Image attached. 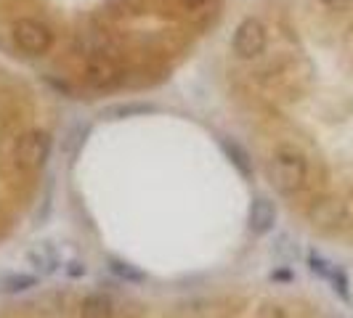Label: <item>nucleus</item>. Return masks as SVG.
Wrapping results in <instances>:
<instances>
[{
    "mask_svg": "<svg viewBox=\"0 0 353 318\" xmlns=\"http://www.w3.org/2000/svg\"><path fill=\"white\" fill-rule=\"evenodd\" d=\"M70 273H72V276H85V265H83V263H72Z\"/></svg>",
    "mask_w": 353,
    "mask_h": 318,
    "instance_id": "6ab92c4d",
    "label": "nucleus"
},
{
    "mask_svg": "<svg viewBox=\"0 0 353 318\" xmlns=\"http://www.w3.org/2000/svg\"><path fill=\"white\" fill-rule=\"evenodd\" d=\"M80 318H117V300L104 289H96L80 302Z\"/></svg>",
    "mask_w": 353,
    "mask_h": 318,
    "instance_id": "9d476101",
    "label": "nucleus"
},
{
    "mask_svg": "<svg viewBox=\"0 0 353 318\" xmlns=\"http://www.w3.org/2000/svg\"><path fill=\"white\" fill-rule=\"evenodd\" d=\"M51 149H53V141L46 130H40V127L24 130V133H19V138L14 141L11 165H14L17 173L32 176V173L46 167V162L51 159Z\"/></svg>",
    "mask_w": 353,
    "mask_h": 318,
    "instance_id": "f03ea898",
    "label": "nucleus"
},
{
    "mask_svg": "<svg viewBox=\"0 0 353 318\" xmlns=\"http://www.w3.org/2000/svg\"><path fill=\"white\" fill-rule=\"evenodd\" d=\"M330 286H332V292H335L340 300H351V286H348V276H345V271L343 268H332V273H330Z\"/></svg>",
    "mask_w": 353,
    "mask_h": 318,
    "instance_id": "4468645a",
    "label": "nucleus"
},
{
    "mask_svg": "<svg viewBox=\"0 0 353 318\" xmlns=\"http://www.w3.org/2000/svg\"><path fill=\"white\" fill-rule=\"evenodd\" d=\"M40 284V276L37 273H19V271H11V273H3L0 276V295H24L30 289H35Z\"/></svg>",
    "mask_w": 353,
    "mask_h": 318,
    "instance_id": "f8f14e48",
    "label": "nucleus"
},
{
    "mask_svg": "<svg viewBox=\"0 0 353 318\" xmlns=\"http://www.w3.org/2000/svg\"><path fill=\"white\" fill-rule=\"evenodd\" d=\"M308 220L324 233H340L353 226V202L345 196H319L308 204Z\"/></svg>",
    "mask_w": 353,
    "mask_h": 318,
    "instance_id": "423d86ee",
    "label": "nucleus"
},
{
    "mask_svg": "<svg viewBox=\"0 0 353 318\" xmlns=\"http://www.w3.org/2000/svg\"><path fill=\"white\" fill-rule=\"evenodd\" d=\"M268 48V24L261 17H245L231 32V53L239 61H261Z\"/></svg>",
    "mask_w": 353,
    "mask_h": 318,
    "instance_id": "39448f33",
    "label": "nucleus"
},
{
    "mask_svg": "<svg viewBox=\"0 0 353 318\" xmlns=\"http://www.w3.org/2000/svg\"><path fill=\"white\" fill-rule=\"evenodd\" d=\"M27 263L35 268L37 276H53L61 268V255L51 242H40L27 249Z\"/></svg>",
    "mask_w": 353,
    "mask_h": 318,
    "instance_id": "1a4fd4ad",
    "label": "nucleus"
},
{
    "mask_svg": "<svg viewBox=\"0 0 353 318\" xmlns=\"http://www.w3.org/2000/svg\"><path fill=\"white\" fill-rule=\"evenodd\" d=\"M72 53L80 56V59H85L90 53H114V56H120V40L112 35L106 27L93 24V27L74 35V40H72Z\"/></svg>",
    "mask_w": 353,
    "mask_h": 318,
    "instance_id": "0eeeda50",
    "label": "nucleus"
},
{
    "mask_svg": "<svg viewBox=\"0 0 353 318\" xmlns=\"http://www.w3.org/2000/svg\"><path fill=\"white\" fill-rule=\"evenodd\" d=\"M327 11H332V14H340V11H345L348 6H351V0H319Z\"/></svg>",
    "mask_w": 353,
    "mask_h": 318,
    "instance_id": "a211bd4d",
    "label": "nucleus"
},
{
    "mask_svg": "<svg viewBox=\"0 0 353 318\" xmlns=\"http://www.w3.org/2000/svg\"><path fill=\"white\" fill-rule=\"evenodd\" d=\"M332 268H335V265L330 263L327 257H321L319 252H311V255H308V271H311L314 276H319V279H324V282H327V279H330V273H332Z\"/></svg>",
    "mask_w": 353,
    "mask_h": 318,
    "instance_id": "dca6fc26",
    "label": "nucleus"
},
{
    "mask_svg": "<svg viewBox=\"0 0 353 318\" xmlns=\"http://www.w3.org/2000/svg\"><path fill=\"white\" fill-rule=\"evenodd\" d=\"M11 40H14V45H17L19 53L37 59V56L51 53L53 43H56V35H53V27L46 19L19 17V19H14V24H11Z\"/></svg>",
    "mask_w": 353,
    "mask_h": 318,
    "instance_id": "20e7f679",
    "label": "nucleus"
},
{
    "mask_svg": "<svg viewBox=\"0 0 353 318\" xmlns=\"http://www.w3.org/2000/svg\"><path fill=\"white\" fill-rule=\"evenodd\" d=\"M106 268H109V273H112L117 282H123L125 286H133V284L146 282V273H143L141 268L125 263V260H120V257H106Z\"/></svg>",
    "mask_w": 353,
    "mask_h": 318,
    "instance_id": "ddd939ff",
    "label": "nucleus"
},
{
    "mask_svg": "<svg viewBox=\"0 0 353 318\" xmlns=\"http://www.w3.org/2000/svg\"><path fill=\"white\" fill-rule=\"evenodd\" d=\"M276 218H279V210H276V204H274L268 196L252 199L250 212H248L250 233H252V236H265V233H271L274 226H276Z\"/></svg>",
    "mask_w": 353,
    "mask_h": 318,
    "instance_id": "6e6552de",
    "label": "nucleus"
},
{
    "mask_svg": "<svg viewBox=\"0 0 353 318\" xmlns=\"http://www.w3.org/2000/svg\"><path fill=\"white\" fill-rule=\"evenodd\" d=\"M265 176L276 194L295 199L311 186L314 165L301 143L282 141L271 149V154L265 159Z\"/></svg>",
    "mask_w": 353,
    "mask_h": 318,
    "instance_id": "f257e3e1",
    "label": "nucleus"
},
{
    "mask_svg": "<svg viewBox=\"0 0 353 318\" xmlns=\"http://www.w3.org/2000/svg\"><path fill=\"white\" fill-rule=\"evenodd\" d=\"M80 77L90 90L106 93V90L123 88L128 80V70H125L123 59L114 53H90L83 59Z\"/></svg>",
    "mask_w": 353,
    "mask_h": 318,
    "instance_id": "7ed1b4c3",
    "label": "nucleus"
},
{
    "mask_svg": "<svg viewBox=\"0 0 353 318\" xmlns=\"http://www.w3.org/2000/svg\"><path fill=\"white\" fill-rule=\"evenodd\" d=\"M250 318H292V313L284 308L282 302H263L255 308V313Z\"/></svg>",
    "mask_w": 353,
    "mask_h": 318,
    "instance_id": "2eb2a0df",
    "label": "nucleus"
},
{
    "mask_svg": "<svg viewBox=\"0 0 353 318\" xmlns=\"http://www.w3.org/2000/svg\"><path fill=\"white\" fill-rule=\"evenodd\" d=\"M221 149H223L226 159L236 167V173L245 178V180H252V176H255V165H252V157H250L248 149H245L239 141H234V138H221Z\"/></svg>",
    "mask_w": 353,
    "mask_h": 318,
    "instance_id": "9b49d317",
    "label": "nucleus"
},
{
    "mask_svg": "<svg viewBox=\"0 0 353 318\" xmlns=\"http://www.w3.org/2000/svg\"><path fill=\"white\" fill-rule=\"evenodd\" d=\"M212 0H178V6L183 8V11H189V14H194V11H202V8H208Z\"/></svg>",
    "mask_w": 353,
    "mask_h": 318,
    "instance_id": "f3484780",
    "label": "nucleus"
}]
</instances>
